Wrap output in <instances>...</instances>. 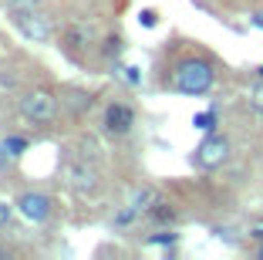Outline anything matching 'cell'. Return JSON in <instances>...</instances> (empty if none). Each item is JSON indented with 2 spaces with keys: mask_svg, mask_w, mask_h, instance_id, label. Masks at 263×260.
<instances>
[{
  "mask_svg": "<svg viewBox=\"0 0 263 260\" xmlns=\"http://www.w3.org/2000/svg\"><path fill=\"white\" fill-rule=\"evenodd\" d=\"M216 84V68L206 61V58H182L172 71V88L179 95H189V98H199L209 88Z\"/></svg>",
  "mask_w": 263,
  "mask_h": 260,
  "instance_id": "obj_1",
  "label": "cell"
},
{
  "mask_svg": "<svg viewBox=\"0 0 263 260\" xmlns=\"http://www.w3.org/2000/svg\"><path fill=\"white\" fill-rule=\"evenodd\" d=\"M21 115L27 118V122L34 125H47V122H54V115H58V98L47 88H37V92H27L21 98Z\"/></svg>",
  "mask_w": 263,
  "mask_h": 260,
  "instance_id": "obj_2",
  "label": "cell"
},
{
  "mask_svg": "<svg viewBox=\"0 0 263 260\" xmlns=\"http://www.w3.org/2000/svg\"><path fill=\"white\" fill-rule=\"evenodd\" d=\"M226 159H230V138L216 135V132H206V138L193 152V166H199V169H219Z\"/></svg>",
  "mask_w": 263,
  "mask_h": 260,
  "instance_id": "obj_3",
  "label": "cell"
},
{
  "mask_svg": "<svg viewBox=\"0 0 263 260\" xmlns=\"http://www.w3.org/2000/svg\"><path fill=\"white\" fill-rule=\"evenodd\" d=\"M132 125H135V108L125 105V101H111L108 108H105V132L115 138L128 135Z\"/></svg>",
  "mask_w": 263,
  "mask_h": 260,
  "instance_id": "obj_4",
  "label": "cell"
},
{
  "mask_svg": "<svg viewBox=\"0 0 263 260\" xmlns=\"http://www.w3.org/2000/svg\"><path fill=\"white\" fill-rule=\"evenodd\" d=\"M17 210H21V216H27L31 223H44L47 216H51V199H47L44 193H21Z\"/></svg>",
  "mask_w": 263,
  "mask_h": 260,
  "instance_id": "obj_5",
  "label": "cell"
},
{
  "mask_svg": "<svg viewBox=\"0 0 263 260\" xmlns=\"http://www.w3.org/2000/svg\"><path fill=\"white\" fill-rule=\"evenodd\" d=\"M71 186H74V193H95V186H98V176H95V169L85 166V162H78V166H71Z\"/></svg>",
  "mask_w": 263,
  "mask_h": 260,
  "instance_id": "obj_6",
  "label": "cell"
},
{
  "mask_svg": "<svg viewBox=\"0 0 263 260\" xmlns=\"http://www.w3.org/2000/svg\"><path fill=\"white\" fill-rule=\"evenodd\" d=\"M17 27H21V34H27V38H34V41H51V27H47V21L41 14L24 17Z\"/></svg>",
  "mask_w": 263,
  "mask_h": 260,
  "instance_id": "obj_7",
  "label": "cell"
},
{
  "mask_svg": "<svg viewBox=\"0 0 263 260\" xmlns=\"http://www.w3.org/2000/svg\"><path fill=\"white\" fill-rule=\"evenodd\" d=\"M148 216H152L155 223H172V220H176V206H172V203H162V199H155L152 206H148Z\"/></svg>",
  "mask_w": 263,
  "mask_h": 260,
  "instance_id": "obj_8",
  "label": "cell"
},
{
  "mask_svg": "<svg viewBox=\"0 0 263 260\" xmlns=\"http://www.w3.org/2000/svg\"><path fill=\"white\" fill-rule=\"evenodd\" d=\"M193 125H196L199 132H216L219 118H216V112L209 108V112H199V115H193Z\"/></svg>",
  "mask_w": 263,
  "mask_h": 260,
  "instance_id": "obj_9",
  "label": "cell"
},
{
  "mask_svg": "<svg viewBox=\"0 0 263 260\" xmlns=\"http://www.w3.org/2000/svg\"><path fill=\"white\" fill-rule=\"evenodd\" d=\"M88 38H91V34H88L85 27H71V31L64 34V44H68V47H85Z\"/></svg>",
  "mask_w": 263,
  "mask_h": 260,
  "instance_id": "obj_10",
  "label": "cell"
},
{
  "mask_svg": "<svg viewBox=\"0 0 263 260\" xmlns=\"http://www.w3.org/2000/svg\"><path fill=\"white\" fill-rule=\"evenodd\" d=\"M4 146H7L10 159H17V155L27 152V138H24V135H7V138H4Z\"/></svg>",
  "mask_w": 263,
  "mask_h": 260,
  "instance_id": "obj_11",
  "label": "cell"
},
{
  "mask_svg": "<svg viewBox=\"0 0 263 260\" xmlns=\"http://www.w3.org/2000/svg\"><path fill=\"white\" fill-rule=\"evenodd\" d=\"M155 199H159V196H155V189H139V193H135V199H132V206L139 210V213H142V210L148 213V206H152Z\"/></svg>",
  "mask_w": 263,
  "mask_h": 260,
  "instance_id": "obj_12",
  "label": "cell"
},
{
  "mask_svg": "<svg viewBox=\"0 0 263 260\" xmlns=\"http://www.w3.org/2000/svg\"><path fill=\"white\" fill-rule=\"evenodd\" d=\"M176 240H179V233H172V230H162V233L148 237V244H152V247H172Z\"/></svg>",
  "mask_w": 263,
  "mask_h": 260,
  "instance_id": "obj_13",
  "label": "cell"
},
{
  "mask_svg": "<svg viewBox=\"0 0 263 260\" xmlns=\"http://www.w3.org/2000/svg\"><path fill=\"white\" fill-rule=\"evenodd\" d=\"M10 216H14V206L0 199V230H7V227H10Z\"/></svg>",
  "mask_w": 263,
  "mask_h": 260,
  "instance_id": "obj_14",
  "label": "cell"
},
{
  "mask_svg": "<svg viewBox=\"0 0 263 260\" xmlns=\"http://www.w3.org/2000/svg\"><path fill=\"white\" fill-rule=\"evenodd\" d=\"M139 24H142V27H155V24H159V14H155V10H142Z\"/></svg>",
  "mask_w": 263,
  "mask_h": 260,
  "instance_id": "obj_15",
  "label": "cell"
},
{
  "mask_svg": "<svg viewBox=\"0 0 263 260\" xmlns=\"http://www.w3.org/2000/svg\"><path fill=\"white\" fill-rule=\"evenodd\" d=\"M250 105H253V112H256V115H263V84H260V88L253 92V98H250Z\"/></svg>",
  "mask_w": 263,
  "mask_h": 260,
  "instance_id": "obj_16",
  "label": "cell"
},
{
  "mask_svg": "<svg viewBox=\"0 0 263 260\" xmlns=\"http://www.w3.org/2000/svg\"><path fill=\"white\" fill-rule=\"evenodd\" d=\"M105 44H108V47H105V54H118V51H122V38H118V34H111Z\"/></svg>",
  "mask_w": 263,
  "mask_h": 260,
  "instance_id": "obj_17",
  "label": "cell"
},
{
  "mask_svg": "<svg viewBox=\"0 0 263 260\" xmlns=\"http://www.w3.org/2000/svg\"><path fill=\"white\" fill-rule=\"evenodd\" d=\"M125 81L128 84H139L142 78H139V68H125Z\"/></svg>",
  "mask_w": 263,
  "mask_h": 260,
  "instance_id": "obj_18",
  "label": "cell"
},
{
  "mask_svg": "<svg viewBox=\"0 0 263 260\" xmlns=\"http://www.w3.org/2000/svg\"><path fill=\"white\" fill-rule=\"evenodd\" d=\"M10 159V152H7V146H4V138H0V169H4V162Z\"/></svg>",
  "mask_w": 263,
  "mask_h": 260,
  "instance_id": "obj_19",
  "label": "cell"
},
{
  "mask_svg": "<svg viewBox=\"0 0 263 260\" xmlns=\"http://www.w3.org/2000/svg\"><path fill=\"white\" fill-rule=\"evenodd\" d=\"M250 237H253V240H260V244H263V227H256L253 233H250Z\"/></svg>",
  "mask_w": 263,
  "mask_h": 260,
  "instance_id": "obj_20",
  "label": "cell"
},
{
  "mask_svg": "<svg viewBox=\"0 0 263 260\" xmlns=\"http://www.w3.org/2000/svg\"><path fill=\"white\" fill-rule=\"evenodd\" d=\"M253 24H256V27H263V14H256V17H253Z\"/></svg>",
  "mask_w": 263,
  "mask_h": 260,
  "instance_id": "obj_21",
  "label": "cell"
},
{
  "mask_svg": "<svg viewBox=\"0 0 263 260\" xmlns=\"http://www.w3.org/2000/svg\"><path fill=\"white\" fill-rule=\"evenodd\" d=\"M256 78H260V81H263V64H260V68H256Z\"/></svg>",
  "mask_w": 263,
  "mask_h": 260,
  "instance_id": "obj_22",
  "label": "cell"
},
{
  "mask_svg": "<svg viewBox=\"0 0 263 260\" xmlns=\"http://www.w3.org/2000/svg\"><path fill=\"white\" fill-rule=\"evenodd\" d=\"M256 253H260V260H263V244H260V250H256Z\"/></svg>",
  "mask_w": 263,
  "mask_h": 260,
  "instance_id": "obj_23",
  "label": "cell"
}]
</instances>
